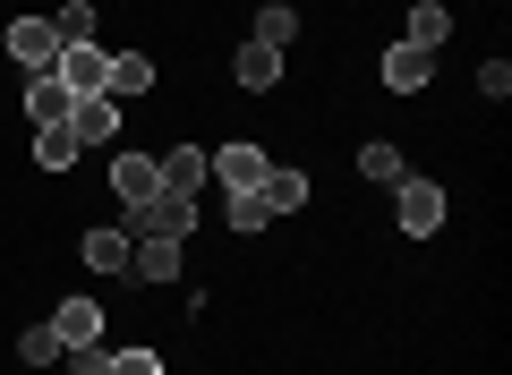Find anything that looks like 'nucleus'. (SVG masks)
Listing matches in <instances>:
<instances>
[{"instance_id": "23", "label": "nucleus", "mask_w": 512, "mask_h": 375, "mask_svg": "<svg viewBox=\"0 0 512 375\" xmlns=\"http://www.w3.org/2000/svg\"><path fill=\"white\" fill-rule=\"evenodd\" d=\"M52 35H60V43H94V9H86V0L52 9Z\"/></svg>"}, {"instance_id": "17", "label": "nucleus", "mask_w": 512, "mask_h": 375, "mask_svg": "<svg viewBox=\"0 0 512 375\" xmlns=\"http://www.w3.org/2000/svg\"><path fill=\"white\" fill-rule=\"evenodd\" d=\"M128 273H146V282H180V248H171V239H137Z\"/></svg>"}, {"instance_id": "11", "label": "nucleus", "mask_w": 512, "mask_h": 375, "mask_svg": "<svg viewBox=\"0 0 512 375\" xmlns=\"http://www.w3.org/2000/svg\"><path fill=\"white\" fill-rule=\"evenodd\" d=\"M69 128H77V145H111L120 137V103H111V94H86V103L69 111Z\"/></svg>"}, {"instance_id": "24", "label": "nucleus", "mask_w": 512, "mask_h": 375, "mask_svg": "<svg viewBox=\"0 0 512 375\" xmlns=\"http://www.w3.org/2000/svg\"><path fill=\"white\" fill-rule=\"evenodd\" d=\"M103 375H163L154 350H103Z\"/></svg>"}, {"instance_id": "8", "label": "nucleus", "mask_w": 512, "mask_h": 375, "mask_svg": "<svg viewBox=\"0 0 512 375\" xmlns=\"http://www.w3.org/2000/svg\"><path fill=\"white\" fill-rule=\"evenodd\" d=\"M427 77H436V52H419V43H393V52H384V86L393 94H419Z\"/></svg>"}, {"instance_id": "25", "label": "nucleus", "mask_w": 512, "mask_h": 375, "mask_svg": "<svg viewBox=\"0 0 512 375\" xmlns=\"http://www.w3.org/2000/svg\"><path fill=\"white\" fill-rule=\"evenodd\" d=\"M478 94H487V103H504V94H512V60H487V69H478Z\"/></svg>"}, {"instance_id": "12", "label": "nucleus", "mask_w": 512, "mask_h": 375, "mask_svg": "<svg viewBox=\"0 0 512 375\" xmlns=\"http://www.w3.org/2000/svg\"><path fill=\"white\" fill-rule=\"evenodd\" d=\"M231 77H239L248 94H274V86H282V52H265V43H239Z\"/></svg>"}, {"instance_id": "6", "label": "nucleus", "mask_w": 512, "mask_h": 375, "mask_svg": "<svg viewBox=\"0 0 512 375\" xmlns=\"http://www.w3.org/2000/svg\"><path fill=\"white\" fill-rule=\"evenodd\" d=\"M154 171H163V197H197L205 179H214V162H205V145H171Z\"/></svg>"}, {"instance_id": "3", "label": "nucleus", "mask_w": 512, "mask_h": 375, "mask_svg": "<svg viewBox=\"0 0 512 375\" xmlns=\"http://www.w3.org/2000/svg\"><path fill=\"white\" fill-rule=\"evenodd\" d=\"M9 52H18L26 77H52V69H60V35H52V18H18V26H9Z\"/></svg>"}, {"instance_id": "16", "label": "nucleus", "mask_w": 512, "mask_h": 375, "mask_svg": "<svg viewBox=\"0 0 512 375\" xmlns=\"http://www.w3.org/2000/svg\"><path fill=\"white\" fill-rule=\"evenodd\" d=\"M128 256H137L128 231H86V273H128Z\"/></svg>"}, {"instance_id": "20", "label": "nucleus", "mask_w": 512, "mask_h": 375, "mask_svg": "<svg viewBox=\"0 0 512 375\" xmlns=\"http://www.w3.org/2000/svg\"><path fill=\"white\" fill-rule=\"evenodd\" d=\"M444 35H453V18H444L436 0H419V9H410V35H402V43H419V52H436Z\"/></svg>"}, {"instance_id": "10", "label": "nucleus", "mask_w": 512, "mask_h": 375, "mask_svg": "<svg viewBox=\"0 0 512 375\" xmlns=\"http://www.w3.org/2000/svg\"><path fill=\"white\" fill-rule=\"evenodd\" d=\"M103 94H111V103H137V94H154V60H146V52H111Z\"/></svg>"}, {"instance_id": "13", "label": "nucleus", "mask_w": 512, "mask_h": 375, "mask_svg": "<svg viewBox=\"0 0 512 375\" xmlns=\"http://www.w3.org/2000/svg\"><path fill=\"white\" fill-rule=\"evenodd\" d=\"M77 154H86V145H77L69 120H43V128H35V171H69Z\"/></svg>"}, {"instance_id": "18", "label": "nucleus", "mask_w": 512, "mask_h": 375, "mask_svg": "<svg viewBox=\"0 0 512 375\" xmlns=\"http://www.w3.org/2000/svg\"><path fill=\"white\" fill-rule=\"evenodd\" d=\"M359 171L376 179V188H402L410 162H402V145H384V137H376V145H359Z\"/></svg>"}, {"instance_id": "14", "label": "nucleus", "mask_w": 512, "mask_h": 375, "mask_svg": "<svg viewBox=\"0 0 512 375\" xmlns=\"http://www.w3.org/2000/svg\"><path fill=\"white\" fill-rule=\"evenodd\" d=\"M256 197H265V214H299V205H308V171H282L274 162V171L256 179Z\"/></svg>"}, {"instance_id": "22", "label": "nucleus", "mask_w": 512, "mask_h": 375, "mask_svg": "<svg viewBox=\"0 0 512 375\" xmlns=\"http://www.w3.org/2000/svg\"><path fill=\"white\" fill-rule=\"evenodd\" d=\"M248 43H265V52H282V43H299V18H291V9L274 0V9L256 18V35H248Z\"/></svg>"}, {"instance_id": "19", "label": "nucleus", "mask_w": 512, "mask_h": 375, "mask_svg": "<svg viewBox=\"0 0 512 375\" xmlns=\"http://www.w3.org/2000/svg\"><path fill=\"white\" fill-rule=\"evenodd\" d=\"M222 222H231V231L248 239V231H265L274 214H265V197H256V188H231V197H222Z\"/></svg>"}, {"instance_id": "4", "label": "nucleus", "mask_w": 512, "mask_h": 375, "mask_svg": "<svg viewBox=\"0 0 512 375\" xmlns=\"http://www.w3.org/2000/svg\"><path fill=\"white\" fill-rule=\"evenodd\" d=\"M111 197H120L128 214L163 197V171H154V154H111Z\"/></svg>"}, {"instance_id": "15", "label": "nucleus", "mask_w": 512, "mask_h": 375, "mask_svg": "<svg viewBox=\"0 0 512 375\" xmlns=\"http://www.w3.org/2000/svg\"><path fill=\"white\" fill-rule=\"evenodd\" d=\"M69 111H77V94L69 86H60V77H26V120H69Z\"/></svg>"}, {"instance_id": "2", "label": "nucleus", "mask_w": 512, "mask_h": 375, "mask_svg": "<svg viewBox=\"0 0 512 375\" xmlns=\"http://www.w3.org/2000/svg\"><path fill=\"white\" fill-rule=\"evenodd\" d=\"M393 214H402L410 239H436V231H444V188L410 171V179H402V197H393Z\"/></svg>"}, {"instance_id": "5", "label": "nucleus", "mask_w": 512, "mask_h": 375, "mask_svg": "<svg viewBox=\"0 0 512 375\" xmlns=\"http://www.w3.org/2000/svg\"><path fill=\"white\" fill-rule=\"evenodd\" d=\"M60 86L77 94V103H86V94H103V77H111V52H94V43H60Z\"/></svg>"}, {"instance_id": "21", "label": "nucleus", "mask_w": 512, "mask_h": 375, "mask_svg": "<svg viewBox=\"0 0 512 375\" xmlns=\"http://www.w3.org/2000/svg\"><path fill=\"white\" fill-rule=\"evenodd\" d=\"M60 350H69V341H60L52 324H26V333H18V358H26V367H52Z\"/></svg>"}, {"instance_id": "9", "label": "nucleus", "mask_w": 512, "mask_h": 375, "mask_svg": "<svg viewBox=\"0 0 512 375\" xmlns=\"http://www.w3.org/2000/svg\"><path fill=\"white\" fill-rule=\"evenodd\" d=\"M205 162H214L222 188H256V179L274 171V162H265V145H222V154H205Z\"/></svg>"}, {"instance_id": "7", "label": "nucleus", "mask_w": 512, "mask_h": 375, "mask_svg": "<svg viewBox=\"0 0 512 375\" xmlns=\"http://www.w3.org/2000/svg\"><path fill=\"white\" fill-rule=\"evenodd\" d=\"M52 333L69 341V350H94V341H103V307H94V299H60L52 307Z\"/></svg>"}, {"instance_id": "1", "label": "nucleus", "mask_w": 512, "mask_h": 375, "mask_svg": "<svg viewBox=\"0 0 512 375\" xmlns=\"http://www.w3.org/2000/svg\"><path fill=\"white\" fill-rule=\"evenodd\" d=\"M188 231H197V197H154L128 214V239H171V248H188Z\"/></svg>"}]
</instances>
